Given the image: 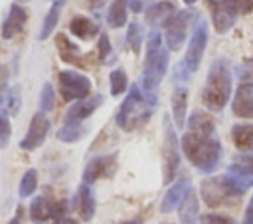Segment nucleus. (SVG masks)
<instances>
[{"label": "nucleus", "instance_id": "nucleus-33", "mask_svg": "<svg viewBox=\"0 0 253 224\" xmlns=\"http://www.w3.org/2000/svg\"><path fill=\"white\" fill-rule=\"evenodd\" d=\"M10 135H12V127H10V119L6 113L0 115V145H6L10 141Z\"/></svg>", "mask_w": 253, "mask_h": 224}, {"label": "nucleus", "instance_id": "nucleus-42", "mask_svg": "<svg viewBox=\"0 0 253 224\" xmlns=\"http://www.w3.org/2000/svg\"><path fill=\"white\" fill-rule=\"evenodd\" d=\"M10 224H22V208H18V212H16V216L10 220Z\"/></svg>", "mask_w": 253, "mask_h": 224}, {"label": "nucleus", "instance_id": "nucleus-39", "mask_svg": "<svg viewBox=\"0 0 253 224\" xmlns=\"http://www.w3.org/2000/svg\"><path fill=\"white\" fill-rule=\"evenodd\" d=\"M237 2V10L239 12H249L253 8V0H235Z\"/></svg>", "mask_w": 253, "mask_h": 224}, {"label": "nucleus", "instance_id": "nucleus-28", "mask_svg": "<svg viewBox=\"0 0 253 224\" xmlns=\"http://www.w3.org/2000/svg\"><path fill=\"white\" fill-rule=\"evenodd\" d=\"M36 186H38V172L34 168H30V170H26V174L20 180V196L22 198L30 196L36 190Z\"/></svg>", "mask_w": 253, "mask_h": 224}, {"label": "nucleus", "instance_id": "nucleus-37", "mask_svg": "<svg viewBox=\"0 0 253 224\" xmlns=\"http://www.w3.org/2000/svg\"><path fill=\"white\" fill-rule=\"evenodd\" d=\"M210 2V8H219V6H231L237 10V2L235 0H208ZM239 12V10H237Z\"/></svg>", "mask_w": 253, "mask_h": 224}, {"label": "nucleus", "instance_id": "nucleus-38", "mask_svg": "<svg viewBox=\"0 0 253 224\" xmlns=\"http://www.w3.org/2000/svg\"><path fill=\"white\" fill-rule=\"evenodd\" d=\"M243 224H253V196L247 204V210H245V218H243Z\"/></svg>", "mask_w": 253, "mask_h": 224}, {"label": "nucleus", "instance_id": "nucleus-1", "mask_svg": "<svg viewBox=\"0 0 253 224\" xmlns=\"http://www.w3.org/2000/svg\"><path fill=\"white\" fill-rule=\"evenodd\" d=\"M188 123V131L180 143L182 151L198 170L211 172L221 159V143L215 133V123L202 111H194Z\"/></svg>", "mask_w": 253, "mask_h": 224}, {"label": "nucleus", "instance_id": "nucleus-34", "mask_svg": "<svg viewBox=\"0 0 253 224\" xmlns=\"http://www.w3.org/2000/svg\"><path fill=\"white\" fill-rule=\"evenodd\" d=\"M200 224H235L233 218L221 216V214H206L200 218Z\"/></svg>", "mask_w": 253, "mask_h": 224}, {"label": "nucleus", "instance_id": "nucleus-36", "mask_svg": "<svg viewBox=\"0 0 253 224\" xmlns=\"http://www.w3.org/2000/svg\"><path fill=\"white\" fill-rule=\"evenodd\" d=\"M6 87H8V67L0 65V105L6 97V91H8Z\"/></svg>", "mask_w": 253, "mask_h": 224}, {"label": "nucleus", "instance_id": "nucleus-31", "mask_svg": "<svg viewBox=\"0 0 253 224\" xmlns=\"http://www.w3.org/2000/svg\"><path fill=\"white\" fill-rule=\"evenodd\" d=\"M53 105H55V93H53V87H51V83H43V87H42V95H40V109H42V113L51 111Z\"/></svg>", "mask_w": 253, "mask_h": 224}, {"label": "nucleus", "instance_id": "nucleus-14", "mask_svg": "<svg viewBox=\"0 0 253 224\" xmlns=\"http://www.w3.org/2000/svg\"><path fill=\"white\" fill-rule=\"evenodd\" d=\"M103 103V95H93V97H83L77 99L65 113V123H81L83 119H87L93 111H97V107Z\"/></svg>", "mask_w": 253, "mask_h": 224}, {"label": "nucleus", "instance_id": "nucleus-3", "mask_svg": "<svg viewBox=\"0 0 253 224\" xmlns=\"http://www.w3.org/2000/svg\"><path fill=\"white\" fill-rule=\"evenodd\" d=\"M231 97V69L227 59H215L210 65L202 91V101L210 111H221Z\"/></svg>", "mask_w": 253, "mask_h": 224}, {"label": "nucleus", "instance_id": "nucleus-24", "mask_svg": "<svg viewBox=\"0 0 253 224\" xmlns=\"http://www.w3.org/2000/svg\"><path fill=\"white\" fill-rule=\"evenodd\" d=\"M55 42H57V50H59V56H61L63 61H67V63H77V65L81 63L79 48H77L75 44H71V42L67 40V36L59 34V36L55 38Z\"/></svg>", "mask_w": 253, "mask_h": 224}, {"label": "nucleus", "instance_id": "nucleus-30", "mask_svg": "<svg viewBox=\"0 0 253 224\" xmlns=\"http://www.w3.org/2000/svg\"><path fill=\"white\" fill-rule=\"evenodd\" d=\"M109 85H111V93L113 95H121L126 89V73L123 69H115L109 75Z\"/></svg>", "mask_w": 253, "mask_h": 224}, {"label": "nucleus", "instance_id": "nucleus-9", "mask_svg": "<svg viewBox=\"0 0 253 224\" xmlns=\"http://www.w3.org/2000/svg\"><path fill=\"white\" fill-rule=\"evenodd\" d=\"M30 216L34 222L61 220L67 216V200H49L47 196H36L30 204Z\"/></svg>", "mask_w": 253, "mask_h": 224}, {"label": "nucleus", "instance_id": "nucleus-12", "mask_svg": "<svg viewBox=\"0 0 253 224\" xmlns=\"http://www.w3.org/2000/svg\"><path fill=\"white\" fill-rule=\"evenodd\" d=\"M227 176L239 186L241 192H245L249 186H253V155H239L229 165Z\"/></svg>", "mask_w": 253, "mask_h": 224}, {"label": "nucleus", "instance_id": "nucleus-4", "mask_svg": "<svg viewBox=\"0 0 253 224\" xmlns=\"http://www.w3.org/2000/svg\"><path fill=\"white\" fill-rule=\"evenodd\" d=\"M168 69V50L162 46V36L160 32H150L148 42H146V59H144V69H142V89L152 91L160 85L162 77L166 75Z\"/></svg>", "mask_w": 253, "mask_h": 224}, {"label": "nucleus", "instance_id": "nucleus-29", "mask_svg": "<svg viewBox=\"0 0 253 224\" xmlns=\"http://www.w3.org/2000/svg\"><path fill=\"white\" fill-rule=\"evenodd\" d=\"M126 44L128 48L138 54L140 52V44H142V32H140V26L136 22H130L128 24V30H126Z\"/></svg>", "mask_w": 253, "mask_h": 224}, {"label": "nucleus", "instance_id": "nucleus-2", "mask_svg": "<svg viewBox=\"0 0 253 224\" xmlns=\"http://www.w3.org/2000/svg\"><path fill=\"white\" fill-rule=\"evenodd\" d=\"M154 105H156V97L152 91H140L138 85H130V91L121 103L119 113H117L119 127L123 131L138 129L150 119Z\"/></svg>", "mask_w": 253, "mask_h": 224}, {"label": "nucleus", "instance_id": "nucleus-19", "mask_svg": "<svg viewBox=\"0 0 253 224\" xmlns=\"http://www.w3.org/2000/svg\"><path fill=\"white\" fill-rule=\"evenodd\" d=\"M186 107H188V89L184 85H178L172 93V117L176 127L186 125Z\"/></svg>", "mask_w": 253, "mask_h": 224}, {"label": "nucleus", "instance_id": "nucleus-41", "mask_svg": "<svg viewBox=\"0 0 253 224\" xmlns=\"http://www.w3.org/2000/svg\"><path fill=\"white\" fill-rule=\"evenodd\" d=\"M128 4H130V8H132L134 12H140V10H142V4H140V0H128Z\"/></svg>", "mask_w": 253, "mask_h": 224}, {"label": "nucleus", "instance_id": "nucleus-20", "mask_svg": "<svg viewBox=\"0 0 253 224\" xmlns=\"http://www.w3.org/2000/svg\"><path fill=\"white\" fill-rule=\"evenodd\" d=\"M178 208H180V224H198V196L192 186L188 188Z\"/></svg>", "mask_w": 253, "mask_h": 224}, {"label": "nucleus", "instance_id": "nucleus-40", "mask_svg": "<svg viewBox=\"0 0 253 224\" xmlns=\"http://www.w3.org/2000/svg\"><path fill=\"white\" fill-rule=\"evenodd\" d=\"M87 4H89L91 10H97V8H101L105 4V0H87Z\"/></svg>", "mask_w": 253, "mask_h": 224}, {"label": "nucleus", "instance_id": "nucleus-32", "mask_svg": "<svg viewBox=\"0 0 253 224\" xmlns=\"http://www.w3.org/2000/svg\"><path fill=\"white\" fill-rule=\"evenodd\" d=\"M4 99L8 101V111H10L12 115H14V113H18V109H20V89H18V87L8 89Z\"/></svg>", "mask_w": 253, "mask_h": 224}, {"label": "nucleus", "instance_id": "nucleus-22", "mask_svg": "<svg viewBox=\"0 0 253 224\" xmlns=\"http://www.w3.org/2000/svg\"><path fill=\"white\" fill-rule=\"evenodd\" d=\"M69 30H71V34L77 36L79 40H91V38H95V36L99 34V26H97L93 20L85 18V16H75V18L69 22Z\"/></svg>", "mask_w": 253, "mask_h": 224}, {"label": "nucleus", "instance_id": "nucleus-8", "mask_svg": "<svg viewBox=\"0 0 253 224\" xmlns=\"http://www.w3.org/2000/svg\"><path fill=\"white\" fill-rule=\"evenodd\" d=\"M59 93L65 101H77L91 93V79L79 71H59Z\"/></svg>", "mask_w": 253, "mask_h": 224}, {"label": "nucleus", "instance_id": "nucleus-15", "mask_svg": "<svg viewBox=\"0 0 253 224\" xmlns=\"http://www.w3.org/2000/svg\"><path fill=\"white\" fill-rule=\"evenodd\" d=\"M26 20H28V12L20 4H12L8 10V16L2 24V38L12 40L16 34H20L26 26Z\"/></svg>", "mask_w": 253, "mask_h": 224}, {"label": "nucleus", "instance_id": "nucleus-25", "mask_svg": "<svg viewBox=\"0 0 253 224\" xmlns=\"http://www.w3.org/2000/svg\"><path fill=\"white\" fill-rule=\"evenodd\" d=\"M126 6H128V0H115L111 4L107 14V22L111 28H123L126 24Z\"/></svg>", "mask_w": 253, "mask_h": 224}, {"label": "nucleus", "instance_id": "nucleus-7", "mask_svg": "<svg viewBox=\"0 0 253 224\" xmlns=\"http://www.w3.org/2000/svg\"><path fill=\"white\" fill-rule=\"evenodd\" d=\"M162 167H164V182L170 184L174 174L180 167V153H178V137L174 125L168 115H164V143H162Z\"/></svg>", "mask_w": 253, "mask_h": 224}, {"label": "nucleus", "instance_id": "nucleus-23", "mask_svg": "<svg viewBox=\"0 0 253 224\" xmlns=\"http://www.w3.org/2000/svg\"><path fill=\"white\" fill-rule=\"evenodd\" d=\"M231 139L241 153L253 155V125H235L231 129Z\"/></svg>", "mask_w": 253, "mask_h": 224}, {"label": "nucleus", "instance_id": "nucleus-17", "mask_svg": "<svg viewBox=\"0 0 253 224\" xmlns=\"http://www.w3.org/2000/svg\"><path fill=\"white\" fill-rule=\"evenodd\" d=\"M190 186H192V182H190V178H186V176L174 180V184L168 188V192L164 194V198H162V202H160V212L168 214V212H172L174 208H178Z\"/></svg>", "mask_w": 253, "mask_h": 224}, {"label": "nucleus", "instance_id": "nucleus-43", "mask_svg": "<svg viewBox=\"0 0 253 224\" xmlns=\"http://www.w3.org/2000/svg\"><path fill=\"white\" fill-rule=\"evenodd\" d=\"M55 224H79V222H77V220H73V218H67V216H65V218H61V220H57Z\"/></svg>", "mask_w": 253, "mask_h": 224}, {"label": "nucleus", "instance_id": "nucleus-13", "mask_svg": "<svg viewBox=\"0 0 253 224\" xmlns=\"http://www.w3.org/2000/svg\"><path fill=\"white\" fill-rule=\"evenodd\" d=\"M117 168V155H101V157H95L87 163L85 170H83V182L91 184L99 178H105V176H113Z\"/></svg>", "mask_w": 253, "mask_h": 224}, {"label": "nucleus", "instance_id": "nucleus-45", "mask_svg": "<svg viewBox=\"0 0 253 224\" xmlns=\"http://www.w3.org/2000/svg\"><path fill=\"white\" fill-rule=\"evenodd\" d=\"M184 2H186V4H194L196 0H184Z\"/></svg>", "mask_w": 253, "mask_h": 224}, {"label": "nucleus", "instance_id": "nucleus-44", "mask_svg": "<svg viewBox=\"0 0 253 224\" xmlns=\"http://www.w3.org/2000/svg\"><path fill=\"white\" fill-rule=\"evenodd\" d=\"M144 220L142 218H136V220H132V222H123V224H142Z\"/></svg>", "mask_w": 253, "mask_h": 224}, {"label": "nucleus", "instance_id": "nucleus-46", "mask_svg": "<svg viewBox=\"0 0 253 224\" xmlns=\"http://www.w3.org/2000/svg\"><path fill=\"white\" fill-rule=\"evenodd\" d=\"M24 2H26V0H24Z\"/></svg>", "mask_w": 253, "mask_h": 224}, {"label": "nucleus", "instance_id": "nucleus-18", "mask_svg": "<svg viewBox=\"0 0 253 224\" xmlns=\"http://www.w3.org/2000/svg\"><path fill=\"white\" fill-rule=\"evenodd\" d=\"M75 208L83 220H91L95 214V198L87 182H83L75 194Z\"/></svg>", "mask_w": 253, "mask_h": 224}, {"label": "nucleus", "instance_id": "nucleus-6", "mask_svg": "<svg viewBox=\"0 0 253 224\" xmlns=\"http://www.w3.org/2000/svg\"><path fill=\"white\" fill-rule=\"evenodd\" d=\"M196 20H198V12L192 10V8H186V10H180V12H172L168 16V20L164 22L168 50L176 52V50L182 48V44L186 42V36L190 32V26Z\"/></svg>", "mask_w": 253, "mask_h": 224}, {"label": "nucleus", "instance_id": "nucleus-5", "mask_svg": "<svg viewBox=\"0 0 253 224\" xmlns=\"http://www.w3.org/2000/svg\"><path fill=\"white\" fill-rule=\"evenodd\" d=\"M200 192H202V198L206 200V204L211 208L221 206V204H233L243 194L239 190V186L227 174L204 178L200 184Z\"/></svg>", "mask_w": 253, "mask_h": 224}, {"label": "nucleus", "instance_id": "nucleus-35", "mask_svg": "<svg viewBox=\"0 0 253 224\" xmlns=\"http://www.w3.org/2000/svg\"><path fill=\"white\" fill-rule=\"evenodd\" d=\"M109 54H111L109 38H107V34H101V38H99V59H101V61H107Z\"/></svg>", "mask_w": 253, "mask_h": 224}, {"label": "nucleus", "instance_id": "nucleus-11", "mask_svg": "<svg viewBox=\"0 0 253 224\" xmlns=\"http://www.w3.org/2000/svg\"><path fill=\"white\" fill-rule=\"evenodd\" d=\"M47 131H49V121H47V117H45L42 111L36 113V115L32 117V121H30L28 133H26L24 139L20 141V149H24V151H34V149H38V147L45 141Z\"/></svg>", "mask_w": 253, "mask_h": 224}, {"label": "nucleus", "instance_id": "nucleus-16", "mask_svg": "<svg viewBox=\"0 0 253 224\" xmlns=\"http://www.w3.org/2000/svg\"><path fill=\"white\" fill-rule=\"evenodd\" d=\"M233 113L243 119L253 117V81H245L237 87L233 97Z\"/></svg>", "mask_w": 253, "mask_h": 224}, {"label": "nucleus", "instance_id": "nucleus-10", "mask_svg": "<svg viewBox=\"0 0 253 224\" xmlns=\"http://www.w3.org/2000/svg\"><path fill=\"white\" fill-rule=\"evenodd\" d=\"M206 44H208V24L206 20H198L194 34L190 38L188 50H186V57H184V67L188 71H196L200 67L204 52H206Z\"/></svg>", "mask_w": 253, "mask_h": 224}, {"label": "nucleus", "instance_id": "nucleus-21", "mask_svg": "<svg viewBox=\"0 0 253 224\" xmlns=\"http://www.w3.org/2000/svg\"><path fill=\"white\" fill-rule=\"evenodd\" d=\"M172 12H176L174 4H172V2H166V0H160V2L152 4V6L144 12V18H146V24L158 26V24H164Z\"/></svg>", "mask_w": 253, "mask_h": 224}, {"label": "nucleus", "instance_id": "nucleus-26", "mask_svg": "<svg viewBox=\"0 0 253 224\" xmlns=\"http://www.w3.org/2000/svg\"><path fill=\"white\" fill-rule=\"evenodd\" d=\"M59 12H61V2L57 0L49 8V12L45 14V18H43V24H42V30H40V36H38L40 40H47L53 34V30H55V26L59 22Z\"/></svg>", "mask_w": 253, "mask_h": 224}, {"label": "nucleus", "instance_id": "nucleus-27", "mask_svg": "<svg viewBox=\"0 0 253 224\" xmlns=\"http://www.w3.org/2000/svg\"><path fill=\"white\" fill-rule=\"evenodd\" d=\"M85 135V129L81 123H63V127L57 131V139L63 143H75Z\"/></svg>", "mask_w": 253, "mask_h": 224}]
</instances>
